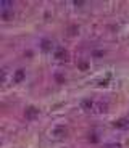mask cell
<instances>
[{"instance_id": "obj_1", "label": "cell", "mask_w": 129, "mask_h": 148, "mask_svg": "<svg viewBox=\"0 0 129 148\" xmlns=\"http://www.w3.org/2000/svg\"><path fill=\"white\" fill-rule=\"evenodd\" d=\"M24 116H26V119H29V121H34V119L39 116V110H37L36 106H28L26 108V111H24Z\"/></svg>"}, {"instance_id": "obj_2", "label": "cell", "mask_w": 129, "mask_h": 148, "mask_svg": "<svg viewBox=\"0 0 129 148\" xmlns=\"http://www.w3.org/2000/svg\"><path fill=\"white\" fill-rule=\"evenodd\" d=\"M26 79V71L23 69V68H18V69L13 73V81L18 84V82H23Z\"/></svg>"}, {"instance_id": "obj_3", "label": "cell", "mask_w": 129, "mask_h": 148, "mask_svg": "<svg viewBox=\"0 0 129 148\" xmlns=\"http://www.w3.org/2000/svg\"><path fill=\"white\" fill-rule=\"evenodd\" d=\"M52 47H53V42L47 40V39L41 42V50H42V52H50V50H52Z\"/></svg>"}, {"instance_id": "obj_4", "label": "cell", "mask_w": 129, "mask_h": 148, "mask_svg": "<svg viewBox=\"0 0 129 148\" xmlns=\"http://www.w3.org/2000/svg\"><path fill=\"white\" fill-rule=\"evenodd\" d=\"M55 58L57 60H68V52L63 50V48H58V50L55 52Z\"/></svg>"}, {"instance_id": "obj_5", "label": "cell", "mask_w": 129, "mask_h": 148, "mask_svg": "<svg viewBox=\"0 0 129 148\" xmlns=\"http://www.w3.org/2000/svg\"><path fill=\"white\" fill-rule=\"evenodd\" d=\"M66 135V129L65 127H57L53 130V137H65Z\"/></svg>"}, {"instance_id": "obj_6", "label": "cell", "mask_w": 129, "mask_h": 148, "mask_svg": "<svg viewBox=\"0 0 129 148\" xmlns=\"http://www.w3.org/2000/svg\"><path fill=\"white\" fill-rule=\"evenodd\" d=\"M81 106H82V110L89 111V110H92V108H94V101L92 100H84L81 103Z\"/></svg>"}, {"instance_id": "obj_7", "label": "cell", "mask_w": 129, "mask_h": 148, "mask_svg": "<svg viewBox=\"0 0 129 148\" xmlns=\"http://www.w3.org/2000/svg\"><path fill=\"white\" fill-rule=\"evenodd\" d=\"M77 68H79L81 71H86L89 68V63L86 61V60H79V61H77Z\"/></svg>"}, {"instance_id": "obj_8", "label": "cell", "mask_w": 129, "mask_h": 148, "mask_svg": "<svg viewBox=\"0 0 129 148\" xmlns=\"http://www.w3.org/2000/svg\"><path fill=\"white\" fill-rule=\"evenodd\" d=\"M57 79H58V82H60V84H61V82L65 81V77H61V76H60V74H57Z\"/></svg>"}]
</instances>
